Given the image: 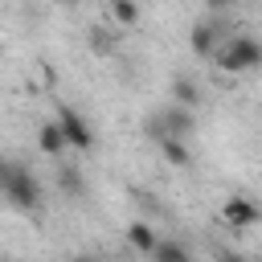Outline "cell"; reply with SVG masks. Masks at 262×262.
<instances>
[{
    "label": "cell",
    "instance_id": "1",
    "mask_svg": "<svg viewBox=\"0 0 262 262\" xmlns=\"http://www.w3.org/2000/svg\"><path fill=\"white\" fill-rule=\"evenodd\" d=\"M0 196L20 213H37L41 209V180L33 176L29 164L0 156Z\"/></svg>",
    "mask_w": 262,
    "mask_h": 262
},
{
    "label": "cell",
    "instance_id": "2",
    "mask_svg": "<svg viewBox=\"0 0 262 262\" xmlns=\"http://www.w3.org/2000/svg\"><path fill=\"white\" fill-rule=\"evenodd\" d=\"M213 61H217L225 74H250V70H262V41L237 33V37H229V41L217 45Z\"/></svg>",
    "mask_w": 262,
    "mask_h": 262
},
{
    "label": "cell",
    "instance_id": "3",
    "mask_svg": "<svg viewBox=\"0 0 262 262\" xmlns=\"http://www.w3.org/2000/svg\"><path fill=\"white\" fill-rule=\"evenodd\" d=\"M57 127L66 131V143H70V147H78V151H90V147H94L90 123H86L74 106H57Z\"/></svg>",
    "mask_w": 262,
    "mask_h": 262
},
{
    "label": "cell",
    "instance_id": "4",
    "mask_svg": "<svg viewBox=\"0 0 262 262\" xmlns=\"http://www.w3.org/2000/svg\"><path fill=\"white\" fill-rule=\"evenodd\" d=\"M156 123H160V131L164 135H176V139H188L192 131H196V111H188V106H176V102H168L160 115H156Z\"/></svg>",
    "mask_w": 262,
    "mask_h": 262
},
{
    "label": "cell",
    "instance_id": "5",
    "mask_svg": "<svg viewBox=\"0 0 262 262\" xmlns=\"http://www.w3.org/2000/svg\"><path fill=\"white\" fill-rule=\"evenodd\" d=\"M221 217L229 221V229H250V225H258V221H262V205H254L250 196L233 192V196L221 205Z\"/></svg>",
    "mask_w": 262,
    "mask_h": 262
},
{
    "label": "cell",
    "instance_id": "6",
    "mask_svg": "<svg viewBox=\"0 0 262 262\" xmlns=\"http://www.w3.org/2000/svg\"><path fill=\"white\" fill-rule=\"evenodd\" d=\"M221 41H225V25H221V20H201V25H192V33H188V49H192L196 57H213Z\"/></svg>",
    "mask_w": 262,
    "mask_h": 262
},
{
    "label": "cell",
    "instance_id": "7",
    "mask_svg": "<svg viewBox=\"0 0 262 262\" xmlns=\"http://www.w3.org/2000/svg\"><path fill=\"white\" fill-rule=\"evenodd\" d=\"M37 147L45 151V156H66V131L57 127V119L53 123H41V131H37Z\"/></svg>",
    "mask_w": 262,
    "mask_h": 262
},
{
    "label": "cell",
    "instance_id": "8",
    "mask_svg": "<svg viewBox=\"0 0 262 262\" xmlns=\"http://www.w3.org/2000/svg\"><path fill=\"white\" fill-rule=\"evenodd\" d=\"M172 102L196 111V106H201V86H196L192 78H172Z\"/></svg>",
    "mask_w": 262,
    "mask_h": 262
},
{
    "label": "cell",
    "instance_id": "9",
    "mask_svg": "<svg viewBox=\"0 0 262 262\" xmlns=\"http://www.w3.org/2000/svg\"><path fill=\"white\" fill-rule=\"evenodd\" d=\"M127 242H131L139 254H151V250H156V242H160V233H156L147 221H131V225H127Z\"/></svg>",
    "mask_w": 262,
    "mask_h": 262
},
{
    "label": "cell",
    "instance_id": "10",
    "mask_svg": "<svg viewBox=\"0 0 262 262\" xmlns=\"http://www.w3.org/2000/svg\"><path fill=\"white\" fill-rule=\"evenodd\" d=\"M147 258H151V262H192V254H188L180 242H172V237H160Z\"/></svg>",
    "mask_w": 262,
    "mask_h": 262
},
{
    "label": "cell",
    "instance_id": "11",
    "mask_svg": "<svg viewBox=\"0 0 262 262\" xmlns=\"http://www.w3.org/2000/svg\"><path fill=\"white\" fill-rule=\"evenodd\" d=\"M111 16H115L123 29H131V25L139 20V4H135V0H111Z\"/></svg>",
    "mask_w": 262,
    "mask_h": 262
},
{
    "label": "cell",
    "instance_id": "12",
    "mask_svg": "<svg viewBox=\"0 0 262 262\" xmlns=\"http://www.w3.org/2000/svg\"><path fill=\"white\" fill-rule=\"evenodd\" d=\"M205 8H209V12H225V8H229V0H205Z\"/></svg>",
    "mask_w": 262,
    "mask_h": 262
},
{
    "label": "cell",
    "instance_id": "13",
    "mask_svg": "<svg viewBox=\"0 0 262 262\" xmlns=\"http://www.w3.org/2000/svg\"><path fill=\"white\" fill-rule=\"evenodd\" d=\"M70 262H102V258H94V254H74Z\"/></svg>",
    "mask_w": 262,
    "mask_h": 262
},
{
    "label": "cell",
    "instance_id": "14",
    "mask_svg": "<svg viewBox=\"0 0 262 262\" xmlns=\"http://www.w3.org/2000/svg\"><path fill=\"white\" fill-rule=\"evenodd\" d=\"M221 262H250V258H237V254H229V258H221Z\"/></svg>",
    "mask_w": 262,
    "mask_h": 262
},
{
    "label": "cell",
    "instance_id": "15",
    "mask_svg": "<svg viewBox=\"0 0 262 262\" xmlns=\"http://www.w3.org/2000/svg\"><path fill=\"white\" fill-rule=\"evenodd\" d=\"M53 4H74V0H53Z\"/></svg>",
    "mask_w": 262,
    "mask_h": 262
}]
</instances>
